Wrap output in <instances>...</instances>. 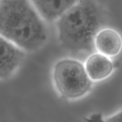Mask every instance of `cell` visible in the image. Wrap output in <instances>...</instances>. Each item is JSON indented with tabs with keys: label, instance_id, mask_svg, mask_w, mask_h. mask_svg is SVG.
<instances>
[{
	"label": "cell",
	"instance_id": "6da1fadb",
	"mask_svg": "<svg viewBox=\"0 0 122 122\" xmlns=\"http://www.w3.org/2000/svg\"><path fill=\"white\" fill-rule=\"evenodd\" d=\"M106 19V12L98 2L76 1L57 21L61 45L71 53L92 52L94 38L103 28Z\"/></svg>",
	"mask_w": 122,
	"mask_h": 122
},
{
	"label": "cell",
	"instance_id": "7a4b0ae2",
	"mask_svg": "<svg viewBox=\"0 0 122 122\" xmlns=\"http://www.w3.org/2000/svg\"><path fill=\"white\" fill-rule=\"evenodd\" d=\"M47 27L31 1H0V36L23 51H35L48 39Z\"/></svg>",
	"mask_w": 122,
	"mask_h": 122
},
{
	"label": "cell",
	"instance_id": "3957f363",
	"mask_svg": "<svg viewBox=\"0 0 122 122\" xmlns=\"http://www.w3.org/2000/svg\"><path fill=\"white\" fill-rule=\"evenodd\" d=\"M52 77L57 91L66 100L83 97L92 87L93 82L87 75L83 64L74 58L58 61L54 67Z\"/></svg>",
	"mask_w": 122,
	"mask_h": 122
},
{
	"label": "cell",
	"instance_id": "277c9868",
	"mask_svg": "<svg viewBox=\"0 0 122 122\" xmlns=\"http://www.w3.org/2000/svg\"><path fill=\"white\" fill-rule=\"evenodd\" d=\"M25 52L0 36V80L9 78L19 69L25 58Z\"/></svg>",
	"mask_w": 122,
	"mask_h": 122
},
{
	"label": "cell",
	"instance_id": "5b68a950",
	"mask_svg": "<svg viewBox=\"0 0 122 122\" xmlns=\"http://www.w3.org/2000/svg\"><path fill=\"white\" fill-rule=\"evenodd\" d=\"M94 46L98 53L108 58L114 57L121 51V36L113 29L103 27L95 36Z\"/></svg>",
	"mask_w": 122,
	"mask_h": 122
},
{
	"label": "cell",
	"instance_id": "8992f818",
	"mask_svg": "<svg viewBox=\"0 0 122 122\" xmlns=\"http://www.w3.org/2000/svg\"><path fill=\"white\" fill-rule=\"evenodd\" d=\"M83 65L87 75L92 82L106 79L112 75L114 69L112 60L98 52L91 54Z\"/></svg>",
	"mask_w": 122,
	"mask_h": 122
},
{
	"label": "cell",
	"instance_id": "52a82bcc",
	"mask_svg": "<svg viewBox=\"0 0 122 122\" xmlns=\"http://www.w3.org/2000/svg\"><path fill=\"white\" fill-rule=\"evenodd\" d=\"M76 1H32L38 14L44 21H57Z\"/></svg>",
	"mask_w": 122,
	"mask_h": 122
},
{
	"label": "cell",
	"instance_id": "ba28073f",
	"mask_svg": "<svg viewBox=\"0 0 122 122\" xmlns=\"http://www.w3.org/2000/svg\"><path fill=\"white\" fill-rule=\"evenodd\" d=\"M103 122H122V111L119 110L115 114L104 119Z\"/></svg>",
	"mask_w": 122,
	"mask_h": 122
},
{
	"label": "cell",
	"instance_id": "9c48e42d",
	"mask_svg": "<svg viewBox=\"0 0 122 122\" xmlns=\"http://www.w3.org/2000/svg\"><path fill=\"white\" fill-rule=\"evenodd\" d=\"M104 119L100 113H94L85 119V122H103Z\"/></svg>",
	"mask_w": 122,
	"mask_h": 122
}]
</instances>
